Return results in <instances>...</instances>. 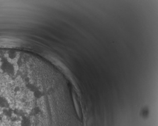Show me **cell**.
I'll return each instance as SVG.
<instances>
[{
	"label": "cell",
	"instance_id": "1",
	"mask_svg": "<svg viewBox=\"0 0 158 126\" xmlns=\"http://www.w3.org/2000/svg\"><path fill=\"white\" fill-rule=\"evenodd\" d=\"M32 122L30 119L27 116H25L22 117L21 122H20V126H31Z\"/></svg>",
	"mask_w": 158,
	"mask_h": 126
}]
</instances>
